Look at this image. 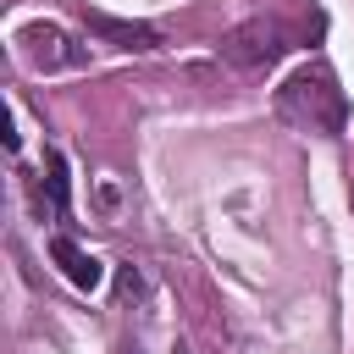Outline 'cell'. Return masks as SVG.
<instances>
[{"label": "cell", "instance_id": "1", "mask_svg": "<svg viewBox=\"0 0 354 354\" xmlns=\"http://www.w3.org/2000/svg\"><path fill=\"white\" fill-rule=\"evenodd\" d=\"M277 111H282V122H293V127H304V133H321V138L343 133V122H348L343 88H337V77H332L326 66H299V72L277 88Z\"/></svg>", "mask_w": 354, "mask_h": 354}, {"label": "cell", "instance_id": "2", "mask_svg": "<svg viewBox=\"0 0 354 354\" xmlns=\"http://www.w3.org/2000/svg\"><path fill=\"white\" fill-rule=\"evenodd\" d=\"M282 50H288V28H282L277 17H249V22H238V28L221 39V61H232V66H243V72L271 66Z\"/></svg>", "mask_w": 354, "mask_h": 354}, {"label": "cell", "instance_id": "3", "mask_svg": "<svg viewBox=\"0 0 354 354\" xmlns=\"http://www.w3.org/2000/svg\"><path fill=\"white\" fill-rule=\"evenodd\" d=\"M17 50H22V61H28L33 72H66V66H83V61H88L83 44H72L55 22H28V28L17 33Z\"/></svg>", "mask_w": 354, "mask_h": 354}, {"label": "cell", "instance_id": "4", "mask_svg": "<svg viewBox=\"0 0 354 354\" xmlns=\"http://www.w3.org/2000/svg\"><path fill=\"white\" fill-rule=\"evenodd\" d=\"M83 28L116 50H160V28L149 22H127V17H105V11H83Z\"/></svg>", "mask_w": 354, "mask_h": 354}, {"label": "cell", "instance_id": "5", "mask_svg": "<svg viewBox=\"0 0 354 354\" xmlns=\"http://www.w3.org/2000/svg\"><path fill=\"white\" fill-rule=\"evenodd\" d=\"M50 254H55V266L66 271V282H72V288H83V293H88V288H100V282H105V266H100L88 249H77L72 238H55V243H50Z\"/></svg>", "mask_w": 354, "mask_h": 354}, {"label": "cell", "instance_id": "6", "mask_svg": "<svg viewBox=\"0 0 354 354\" xmlns=\"http://www.w3.org/2000/svg\"><path fill=\"white\" fill-rule=\"evenodd\" d=\"M44 171H50V177H44V188H50V205L66 216V205H72V188H66V155H61V149H50V155H44Z\"/></svg>", "mask_w": 354, "mask_h": 354}]
</instances>
